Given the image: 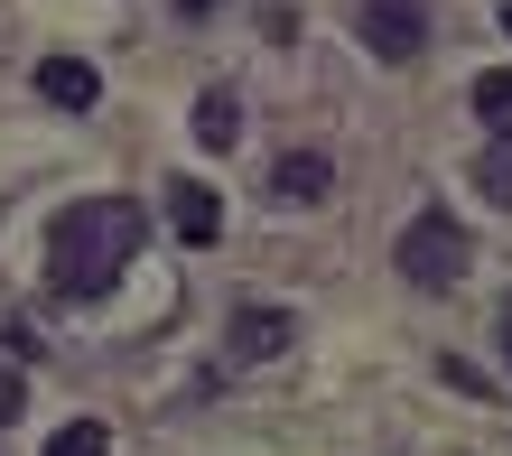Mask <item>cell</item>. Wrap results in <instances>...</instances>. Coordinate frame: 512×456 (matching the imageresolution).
I'll use <instances>...</instances> for the list:
<instances>
[{
    "mask_svg": "<svg viewBox=\"0 0 512 456\" xmlns=\"http://www.w3.org/2000/svg\"><path fill=\"white\" fill-rule=\"evenodd\" d=\"M140 242H149V205H131V196H84V205H66V215L47 224V280H56V298L94 308V298L131 270Z\"/></svg>",
    "mask_w": 512,
    "mask_h": 456,
    "instance_id": "1",
    "label": "cell"
},
{
    "mask_svg": "<svg viewBox=\"0 0 512 456\" xmlns=\"http://www.w3.org/2000/svg\"><path fill=\"white\" fill-rule=\"evenodd\" d=\"M466 261H475V242H466V224L447 215V205L410 215L401 242H391V270H401L410 289H457V280H466Z\"/></svg>",
    "mask_w": 512,
    "mask_h": 456,
    "instance_id": "2",
    "label": "cell"
},
{
    "mask_svg": "<svg viewBox=\"0 0 512 456\" xmlns=\"http://www.w3.org/2000/svg\"><path fill=\"white\" fill-rule=\"evenodd\" d=\"M354 28H364V47L391 56V66H410V56L429 47V10H419V0H364Z\"/></svg>",
    "mask_w": 512,
    "mask_h": 456,
    "instance_id": "3",
    "label": "cell"
},
{
    "mask_svg": "<svg viewBox=\"0 0 512 456\" xmlns=\"http://www.w3.org/2000/svg\"><path fill=\"white\" fill-rule=\"evenodd\" d=\"M298 345V317L289 308H233V326H224V354L233 363H280Z\"/></svg>",
    "mask_w": 512,
    "mask_h": 456,
    "instance_id": "4",
    "label": "cell"
},
{
    "mask_svg": "<svg viewBox=\"0 0 512 456\" xmlns=\"http://www.w3.org/2000/svg\"><path fill=\"white\" fill-rule=\"evenodd\" d=\"M168 224H177V233H187L196 252H205V242L224 233V196L205 187V177H177V187H168Z\"/></svg>",
    "mask_w": 512,
    "mask_h": 456,
    "instance_id": "5",
    "label": "cell"
},
{
    "mask_svg": "<svg viewBox=\"0 0 512 456\" xmlns=\"http://www.w3.org/2000/svg\"><path fill=\"white\" fill-rule=\"evenodd\" d=\"M326 187H336V159H326V149H289V159L270 168V196L280 205H317Z\"/></svg>",
    "mask_w": 512,
    "mask_h": 456,
    "instance_id": "6",
    "label": "cell"
},
{
    "mask_svg": "<svg viewBox=\"0 0 512 456\" xmlns=\"http://www.w3.org/2000/svg\"><path fill=\"white\" fill-rule=\"evenodd\" d=\"M38 94H47L56 112H94V103H103V75L84 66V56H47V66H38Z\"/></svg>",
    "mask_w": 512,
    "mask_h": 456,
    "instance_id": "7",
    "label": "cell"
},
{
    "mask_svg": "<svg viewBox=\"0 0 512 456\" xmlns=\"http://www.w3.org/2000/svg\"><path fill=\"white\" fill-rule=\"evenodd\" d=\"M243 140V94L233 84H205L196 94V149H233Z\"/></svg>",
    "mask_w": 512,
    "mask_h": 456,
    "instance_id": "8",
    "label": "cell"
},
{
    "mask_svg": "<svg viewBox=\"0 0 512 456\" xmlns=\"http://www.w3.org/2000/svg\"><path fill=\"white\" fill-rule=\"evenodd\" d=\"M466 103H475V121H494V140H503V131H512V66L475 75V94H466Z\"/></svg>",
    "mask_w": 512,
    "mask_h": 456,
    "instance_id": "9",
    "label": "cell"
},
{
    "mask_svg": "<svg viewBox=\"0 0 512 456\" xmlns=\"http://www.w3.org/2000/svg\"><path fill=\"white\" fill-rule=\"evenodd\" d=\"M475 187H485V205H503V215H512V131L485 140V159H475Z\"/></svg>",
    "mask_w": 512,
    "mask_h": 456,
    "instance_id": "10",
    "label": "cell"
},
{
    "mask_svg": "<svg viewBox=\"0 0 512 456\" xmlns=\"http://www.w3.org/2000/svg\"><path fill=\"white\" fill-rule=\"evenodd\" d=\"M47 456H112V429L103 419H66V429L47 438Z\"/></svg>",
    "mask_w": 512,
    "mask_h": 456,
    "instance_id": "11",
    "label": "cell"
},
{
    "mask_svg": "<svg viewBox=\"0 0 512 456\" xmlns=\"http://www.w3.org/2000/svg\"><path fill=\"white\" fill-rule=\"evenodd\" d=\"M28 410V373H19V363L10 354H0V429H10V419Z\"/></svg>",
    "mask_w": 512,
    "mask_h": 456,
    "instance_id": "12",
    "label": "cell"
},
{
    "mask_svg": "<svg viewBox=\"0 0 512 456\" xmlns=\"http://www.w3.org/2000/svg\"><path fill=\"white\" fill-rule=\"evenodd\" d=\"M494 345H503V373H512V308H503V326H494Z\"/></svg>",
    "mask_w": 512,
    "mask_h": 456,
    "instance_id": "13",
    "label": "cell"
},
{
    "mask_svg": "<svg viewBox=\"0 0 512 456\" xmlns=\"http://www.w3.org/2000/svg\"><path fill=\"white\" fill-rule=\"evenodd\" d=\"M177 10H187V19H215V10H224V0H177Z\"/></svg>",
    "mask_w": 512,
    "mask_h": 456,
    "instance_id": "14",
    "label": "cell"
},
{
    "mask_svg": "<svg viewBox=\"0 0 512 456\" xmlns=\"http://www.w3.org/2000/svg\"><path fill=\"white\" fill-rule=\"evenodd\" d=\"M503 28H512V0H503Z\"/></svg>",
    "mask_w": 512,
    "mask_h": 456,
    "instance_id": "15",
    "label": "cell"
}]
</instances>
